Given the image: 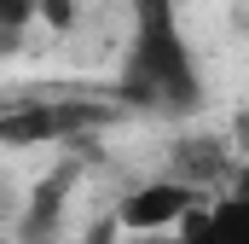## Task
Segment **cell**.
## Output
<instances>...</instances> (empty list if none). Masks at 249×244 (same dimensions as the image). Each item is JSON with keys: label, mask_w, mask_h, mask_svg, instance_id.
<instances>
[{"label": "cell", "mask_w": 249, "mask_h": 244, "mask_svg": "<svg viewBox=\"0 0 249 244\" xmlns=\"http://www.w3.org/2000/svg\"><path fill=\"white\" fill-rule=\"evenodd\" d=\"M127 47L116 64V105L162 122H191L203 111V70L186 41L174 0H127Z\"/></svg>", "instance_id": "cell-1"}, {"label": "cell", "mask_w": 249, "mask_h": 244, "mask_svg": "<svg viewBox=\"0 0 249 244\" xmlns=\"http://www.w3.org/2000/svg\"><path fill=\"white\" fill-rule=\"evenodd\" d=\"M203 203V192L186 181H174V175H157V181L133 186L122 203H116V221L133 227V239H145V233H180L191 221V209Z\"/></svg>", "instance_id": "cell-2"}, {"label": "cell", "mask_w": 249, "mask_h": 244, "mask_svg": "<svg viewBox=\"0 0 249 244\" xmlns=\"http://www.w3.org/2000/svg\"><path fill=\"white\" fill-rule=\"evenodd\" d=\"M47 0H0V29H23Z\"/></svg>", "instance_id": "cell-5"}, {"label": "cell", "mask_w": 249, "mask_h": 244, "mask_svg": "<svg viewBox=\"0 0 249 244\" xmlns=\"http://www.w3.org/2000/svg\"><path fill=\"white\" fill-rule=\"evenodd\" d=\"M180 239L186 244H249V163H238L226 192H214L191 209Z\"/></svg>", "instance_id": "cell-3"}, {"label": "cell", "mask_w": 249, "mask_h": 244, "mask_svg": "<svg viewBox=\"0 0 249 244\" xmlns=\"http://www.w3.org/2000/svg\"><path fill=\"white\" fill-rule=\"evenodd\" d=\"M70 134V111H12L0 117V140L12 145H41V140H58Z\"/></svg>", "instance_id": "cell-4"}, {"label": "cell", "mask_w": 249, "mask_h": 244, "mask_svg": "<svg viewBox=\"0 0 249 244\" xmlns=\"http://www.w3.org/2000/svg\"><path fill=\"white\" fill-rule=\"evenodd\" d=\"M122 244H186L180 233H145V239H122Z\"/></svg>", "instance_id": "cell-6"}]
</instances>
